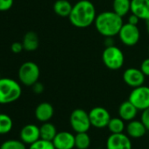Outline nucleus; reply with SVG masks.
Returning a JSON list of instances; mask_svg holds the SVG:
<instances>
[{
    "mask_svg": "<svg viewBox=\"0 0 149 149\" xmlns=\"http://www.w3.org/2000/svg\"><path fill=\"white\" fill-rule=\"evenodd\" d=\"M97 18L95 6L89 0H79L73 6L68 17L70 23L78 28H86L91 26Z\"/></svg>",
    "mask_w": 149,
    "mask_h": 149,
    "instance_id": "nucleus-1",
    "label": "nucleus"
},
{
    "mask_svg": "<svg viewBox=\"0 0 149 149\" xmlns=\"http://www.w3.org/2000/svg\"><path fill=\"white\" fill-rule=\"evenodd\" d=\"M97 31L104 37H113L118 35L123 26V18L112 12H103L97 15L95 19Z\"/></svg>",
    "mask_w": 149,
    "mask_h": 149,
    "instance_id": "nucleus-2",
    "label": "nucleus"
},
{
    "mask_svg": "<svg viewBox=\"0 0 149 149\" xmlns=\"http://www.w3.org/2000/svg\"><path fill=\"white\" fill-rule=\"evenodd\" d=\"M22 94L20 84L9 77L0 78V104H7L19 99Z\"/></svg>",
    "mask_w": 149,
    "mask_h": 149,
    "instance_id": "nucleus-3",
    "label": "nucleus"
},
{
    "mask_svg": "<svg viewBox=\"0 0 149 149\" xmlns=\"http://www.w3.org/2000/svg\"><path fill=\"white\" fill-rule=\"evenodd\" d=\"M40 68L33 61H26L19 68L18 76L20 83L26 86H33L40 78Z\"/></svg>",
    "mask_w": 149,
    "mask_h": 149,
    "instance_id": "nucleus-4",
    "label": "nucleus"
},
{
    "mask_svg": "<svg viewBox=\"0 0 149 149\" xmlns=\"http://www.w3.org/2000/svg\"><path fill=\"white\" fill-rule=\"evenodd\" d=\"M102 60L106 68L111 70L121 68L125 62L123 52L116 46L106 47L102 54Z\"/></svg>",
    "mask_w": 149,
    "mask_h": 149,
    "instance_id": "nucleus-5",
    "label": "nucleus"
},
{
    "mask_svg": "<svg viewBox=\"0 0 149 149\" xmlns=\"http://www.w3.org/2000/svg\"><path fill=\"white\" fill-rule=\"evenodd\" d=\"M69 123L73 131H74L77 133L87 132L91 126L89 112L83 109H76L71 112L69 117Z\"/></svg>",
    "mask_w": 149,
    "mask_h": 149,
    "instance_id": "nucleus-6",
    "label": "nucleus"
},
{
    "mask_svg": "<svg viewBox=\"0 0 149 149\" xmlns=\"http://www.w3.org/2000/svg\"><path fill=\"white\" fill-rule=\"evenodd\" d=\"M128 100L139 110L144 111L149 107V87L141 85L133 88Z\"/></svg>",
    "mask_w": 149,
    "mask_h": 149,
    "instance_id": "nucleus-7",
    "label": "nucleus"
},
{
    "mask_svg": "<svg viewBox=\"0 0 149 149\" xmlns=\"http://www.w3.org/2000/svg\"><path fill=\"white\" fill-rule=\"evenodd\" d=\"M118 35L121 42L127 47L135 46L140 38V33L138 26L130 23L124 24Z\"/></svg>",
    "mask_w": 149,
    "mask_h": 149,
    "instance_id": "nucleus-8",
    "label": "nucleus"
},
{
    "mask_svg": "<svg viewBox=\"0 0 149 149\" xmlns=\"http://www.w3.org/2000/svg\"><path fill=\"white\" fill-rule=\"evenodd\" d=\"M89 116H90L91 125L100 129L107 127L111 118L110 112L105 108L101 106H97L92 108L89 112Z\"/></svg>",
    "mask_w": 149,
    "mask_h": 149,
    "instance_id": "nucleus-9",
    "label": "nucleus"
},
{
    "mask_svg": "<svg viewBox=\"0 0 149 149\" xmlns=\"http://www.w3.org/2000/svg\"><path fill=\"white\" fill-rule=\"evenodd\" d=\"M106 149H132L130 137L124 132L111 133L106 140Z\"/></svg>",
    "mask_w": 149,
    "mask_h": 149,
    "instance_id": "nucleus-10",
    "label": "nucleus"
},
{
    "mask_svg": "<svg viewBox=\"0 0 149 149\" xmlns=\"http://www.w3.org/2000/svg\"><path fill=\"white\" fill-rule=\"evenodd\" d=\"M145 77L146 76L140 70V68L139 69L135 68H129L123 73L124 82L132 89L143 85L145 83Z\"/></svg>",
    "mask_w": 149,
    "mask_h": 149,
    "instance_id": "nucleus-11",
    "label": "nucleus"
},
{
    "mask_svg": "<svg viewBox=\"0 0 149 149\" xmlns=\"http://www.w3.org/2000/svg\"><path fill=\"white\" fill-rule=\"evenodd\" d=\"M53 144L56 149H73L74 147V135L66 131L59 132L53 139Z\"/></svg>",
    "mask_w": 149,
    "mask_h": 149,
    "instance_id": "nucleus-12",
    "label": "nucleus"
},
{
    "mask_svg": "<svg viewBox=\"0 0 149 149\" xmlns=\"http://www.w3.org/2000/svg\"><path fill=\"white\" fill-rule=\"evenodd\" d=\"M19 135L25 144L31 145L40 139V127L33 124H28L21 129Z\"/></svg>",
    "mask_w": 149,
    "mask_h": 149,
    "instance_id": "nucleus-13",
    "label": "nucleus"
},
{
    "mask_svg": "<svg viewBox=\"0 0 149 149\" xmlns=\"http://www.w3.org/2000/svg\"><path fill=\"white\" fill-rule=\"evenodd\" d=\"M131 13L140 19H149V0H131Z\"/></svg>",
    "mask_w": 149,
    "mask_h": 149,
    "instance_id": "nucleus-14",
    "label": "nucleus"
},
{
    "mask_svg": "<svg viewBox=\"0 0 149 149\" xmlns=\"http://www.w3.org/2000/svg\"><path fill=\"white\" fill-rule=\"evenodd\" d=\"M54 107L47 102H43L38 104L35 109V118L40 122H48L54 116Z\"/></svg>",
    "mask_w": 149,
    "mask_h": 149,
    "instance_id": "nucleus-15",
    "label": "nucleus"
},
{
    "mask_svg": "<svg viewBox=\"0 0 149 149\" xmlns=\"http://www.w3.org/2000/svg\"><path fill=\"white\" fill-rule=\"evenodd\" d=\"M125 129H126L127 135L132 139L142 138L147 131L146 127L145 126V125L142 123L141 120H135V119L129 121Z\"/></svg>",
    "mask_w": 149,
    "mask_h": 149,
    "instance_id": "nucleus-16",
    "label": "nucleus"
},
{
    "mask_svg": "<svg viewBox=\"0 0 149 149\" xmlns=\"http://www.w3.org/2000/svg\"><path fill=\"white\" fill-rule=\"evenodd\" d=\"M138 109L129 101L123 102L118 107V116L124 121H131L135 118L138 113Z\"/></svg>",
    "mask_w": 149,
    "mask_h": 149,
    "instance_id": "nucleus-17",
    "label": "nucleus"
},
{
    "mask_svg": "<svg viewBox=\"0 0 149 149\" xmlns=\"http://www.w3.org/2000/svg\"><path fill=\"white\" fill-rule=\"evenodd\" d=\"M22 44L24 47V50L27 52H33L37 50L40 45V40L37 33L32 31L27 32L23 38Z\"/></svg>",
    "mask_w": 149,
    "mask_h": 149,
    "instance_id": "nucleus-18",
    "label": "nucleus"
},
{
    "mask_svg": "<svg viewBox=\"0 0 149 149\" xmlns=\"http://www.w3.org/2000/svg\"><path fill=\"white\" fill-rule=\"evenodd\" d=\"M73 6L68 0H57L54 4V12L61 18H68Z\"/></svg>",
    "mask_w": 149,
    "mask_h": 149,
    "instance_id": "nucleus-19",
    "label": "nucleus"
},
{
    "mask_svg": "<svg viewBox=\"0 0 149 149\" xmlns=\"http://www.w3.org/2000/svg\"><path fill=\"white\" fill-rule=\"evenodd\" d=\"M57 130L56 127L54 126V124L50 122H45L41 125L40 127V139L53 141L54 137L57 134Z\"/></svg>",
    "mask_w": 149,
    "mask_h": 149,
    "instance_id": "nucleus-20",
    "label": "nucleus"
},
{
    "mask_svg": "<svg viewBox=\"0 0 149 149\" xmlns=\"http://www.w3.org/2000/svg\"><path fill=\"white\" fill-rule=\"evenodd\" d=\"M113 12L120 17H125L131 12V0H113Z\"/></svg>",
    "mask_w": 149,
    "mask_h": 149,
    "instance_id": "nucleus-21",
    "label": "nucleus"
},
{
    "mask_svg": "<svg viewBox=\"0 0 149 149\" xmlns=\"http://www.w3.org/2000/svg\"><path fill=\"white\" fill-rule=\"evenodd\" d=\"M91 139L87 132H77L74 135V147L77 149H88L91 146Z\"/></svg>",
    "mask_w": 149,
    "mask_h": 149,
    "instance_id": "nucleus-22",
    "label": "nucleus"
},
{
    "mask_svg": "<svg viewBox=\"0 0 149 149\" xmlns=\"http://www.w3.org/2000/svg\"><path fill=\"white\" fill-rule=\"evenodd\" d=\"M13 126V122L12 118L5 113H0V134L9 133Z\"/></svg>",
    "mask_w": 149,
    "mask_h": 149,
    "instance_id": "nucleus-23",
    "label": "nucleus"
},
{
    "mask_svg": "<svg viewBox=\"0 0 149 149\" xmlns=\"http://www.w3.org/2000/svg\"><path fill=\"white\" fill-rule=\"evenodd\" d=\"M107 127L111 133H121L125 129V122L121 118H111Z\"/></svg>",
    "mask_w": 149,
    "mask_h": 149,
    "instance_id": "nucleus-24",
    "label": "nucleus"
},
{
    "mask_svg": "<svg viewBox=\"0 0 149 149\" xmlns=\"http://www.w3.org/2000/svg\"><path fill=\"white\" fill-rule=\"evenodd\" d=\"M0 149H26V146L22 140L9 139L2 143Z\"/></svg>",
    "mask_w": 149,
    "mask_h": 149,
    "instance_id": "nucleus-25",
    "label": "nucleus"
},
{
    "mask_svg": "<svg viewBox=\"0 0 149 149\" xmlns=\"http://www.w3.org/2000/svg\"><path fill=\"white\" fill-rule=\"evenodd\" d=\"M29 149H56L53 144V141L40 139L34 143L29 145Z\"/></svg>",
    "mask_w": 149,
    "mask_h": 149,
    "instance_id": "nucleus-26",
    "label": "nucleus"
},
{
    "mask_svg": "<svg viewBox=\"0 0 149 149\" xmlns=\"http://www.w3.org/2000/svg\"><path fill=\"white\" fill-rule=\"evenodd\" d=\"M14 0H0V12L9 11L13 6Z\"/></svg>",
    "mask_w": 149,
    "mask_h": 149,
    "instance_id": "nucleus-27",
    "label": "nucleus"
},
{
    "mask_svg": "<svg viewBox=\"0 0 149 149\" xmlns=\"http://www.w3.org/2000/svg\"><path fill=\"white\" fill-rule=\"evenodd\" d=\"M142 123L145 125V126L146 127L147 130H149V107L144 111H142V114H141V119Z\"/></svg>",
    "mask_w": 149,
    "mask_h": 149,
    "instance_id": "nucleus-28",
    "label": "nucleus"
},
{
    "mask_svg": "<svg viewBox=\"0 0 149 149\" xmlns=\"http://www.w3.org/2000/svg\"><path fill=\"white\" fill-rule=\"evenodd\" d=\"M11 50L13 53L14 54H19L21 53L23 50H24V47H23V44L22 42H13L11 46Z\"/></svg>",
    "mask_w": 149,
    "mask_h": 149,
    "instance_id": "nucleus-29",
    "label": "nucleus"
},
{
    "mask_svg": "<svg viewBox=\"0 0 149 149\" xmlns=\"http://www.w3.org/2000/svg\"><path fill=\"white\" fill-rule=\"evenodd\" d=\"M140 70L146 77H149V58H146L142 61L140 65Z\"/></svg>",
    "mask_w": 149,
    "mask_h": 149,
    "instance_id": "nucleus-30",
    "label": "nucleus"
},
{
    "mask_svg": "<svg viewBox=\"0 0 149 149\" xmlns=\"http://www.w3.org/2000/svg\"><path fill=\"white\" fill-rule=\"evenodd\" d=\"M32 87H33V91L35 94H41L44 91V85L40 82L35 83Z\"/></svg>",
    "mask_w": 149,
    "mask_h": 149,
    "instance_id": "nucleus-31",
    "label": "nucleus"
},
{
    "mask_svg": "<svg viewBox=\"0 0 149 149\" xmlns=\"http://www.w3.org/2000/svg\"><path fill=\"white\" fill-rule=\"evenodd\" d=\"M139 18L138 17V16H136L135 14H131L130 16H129V18H128V22L127 23H130V24H132V25H135V26H137L138 25V23H139Z\"/></svg>",
    "mask_w": 149,
    "mask_h": 149,
    "instance_id": "nucleus-32",
    "label": "nucleus"
},
{
    "mask_svg": "<svg viewBox=\"0 0 149 149\" xmlns=\"http://www.w3.org/2000/svg\"><path fill=\"white\" fill-rule=\"evenodd\" d=\"M105 41H104V44H105V47H111V46H114L113 42L114 40H112V37H105Z\"/></svg>",
    "mask_w": 149,
    "mask_h": 149,
    "instance_id": "nucleus-33",
    "label": "nucleus"
},
{
    "mask_svg": "<svg viewBox=\"0 0 149 149\" xmlns=\"http://www.w3.org/2000/svg\"><path fill=\"white\" fill-rule=\"evenodd\" d=\"M146 32L149 33V19L146 20Z\"/></svg>",
    "mask_w": 149,
    "mask_h": 149,
    "instance_id": "nucleus-34",
    "label": "nucleus"
},
{
    "mask_svg": "<svg viewBox=\"0 0 149 149\" xmlns=\"http://www.w3.org/2000/svg\"><path fill=\"white\" fill-rule=\"evenodd\" d=\"M148 51H149V47H148Z\"/></svg>",
    "mask_w": 149,
    "mask_h": 149,
    "instance_id": "nucleus-35",
    "label": "nucleus"
}]
</instances>
